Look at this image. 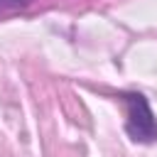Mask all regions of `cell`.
I'll return each mask as SVG.
<instances>
[{
    "label": "cell",
    "mask_w": 157,
    "mask_h": 157,
    "mask_svg": "<svg viewBox=\"0 0 157 157\" xmlns=\"http://www.w3.org/2000/svg\"><path fill=\"white\" fill-rule=\"evenodd\" d=\"M34 0H0V20L12 17L17 12H25Z\"/></svg>",
    "instance_id": "7a4b0ae2"
},
{
    "label": "cell",
    "mask_w": 157,
    "mask_h": 157,
    "mask_svg": "<svg viewBox=\"0 0 157 157\" xmlns=\"http://www.w3.org/2000/svg\"><path fill=\"white\" fill-rule=\"evenodd\" d=\"M120 101L125 105V132L132 142L140 145H152L157 142V118L150 108V101L137 93H120Z\"/></svg>",
    "instance_id": "6da1fadb"
}]
</instances>
